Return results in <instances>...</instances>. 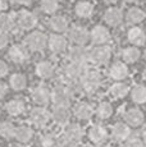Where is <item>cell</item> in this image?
<instances>
[{"label": "cell", "instance_id": "8fae6325", "mask_svg": "<svg viewBox=\"0 0 146 147\" xmlns=\"http://www.w3.org/2000/svg\"><path fill=\"white\" fill-rule=\"evenodd\" d=\"M90 38L92 40V42L96 45H103L105 42H108L110 40V33L103 26H96L94 27V30L90 33Z\"/></svg>", "mask_w": 146, "mask_h": 147}, {"label": "cell", "instance_id": "e575fe53", "mask_svg": "<svg viewBox=\"0 0 146 147\" xmlns=\"http://www.w3.org/2000/svg\"><path fill=\"white\" fill-rule=\"evenodd\" d=\"M40 146L41 147H59V141L57 140V137L54 134L46 133L41 137Z\"/></svg>", "mask_w": 146, "mask_h": 147}, {"label": "cell", "instance_id": "484cf974", "mask_svg": "<svg viewBox=\"0 0 146 147\" xmlns=\"http://www.w3.org/2000/svg\"><path fill=\"white\" fill-rule=\"evenodd\" d=\"M113 137L117 141H126L130 137V128L123 123H117L113 127Z\"/></svg>", "mask_w": 146, "mask_h": 147}, {"label": "cell", "instance_id": "7c38bea8", "mask_svg": "<svg viewBox=\"0 0 146 147\" xmlns=\"http://www.w3.org/2000/svg\"><path fill=\"white\" fill-rule=\"evenodd\" d=\"M8 55H9L10 60L14 61L17 64L24 63V61L28 59V53H27V50L24 49L23 46H21V45H13L9 49V51H8Z\"/></svg>", "mask_w": 146, "mask_h": 147}, {"label": "cell", "instance_id": "30bf717a", "mask_svg": "<svg viewBox=\"0 0 146 147\" xmlns=\"http://www.w3.org/2000/svg\"><path fill=\"white\" fill-rule=\"evenodd\" d=\"M32 98L36 104L39 105H47L51 100V94H50L49 88L46 86H37L35 90L32 91Z\"/></svg>", "mask_w": 146, "mask_h": 147}, {"label": "cell", "instance_id": "74e56055", "mask_svg": "<svg viewBox=\"0 0 146 147\" xmlns=\"http://www.w3.org/2000/svg\"><path fill=\"white\" fill-rule=\"evenodd\" d=\"M124 147H145V143L141 138L139 137H128L126 140V143H124Z\"/></svg>", "mask_w": 146, "mask_h": 147}, {"label": "cell", "instance_id": "9c48e42d", "mask_svg": "<svg viewBox=\"0 0 146 147\" xmlns=\"http://www.w3.org/2000/svg\"><path fill=\"white\" fill-rule=\"evenodd\" d=\"M69 59L73 63H78V64H83L86 65V63L90 60V53L85 47H82L81 45L72 47L69 51Z\"/></svg>", "mask_w": 146, "mask_h": 147}, {"label": "cell", "instance_id": "f1b7e54d", "mask_svg": "<svg viewBox=\"0 0 146 147\" xmlns=\"http://www.w3.org/2000/svg\"><path fill=\"white\" fill-rule=\"evenodd\" d=\"M9 83H10V87H12L14 91H22V90L26 88L27 80H26V77H24L23 74L17 73V74H13L12 77H10Z\"/></svg>", "mask_w": 146, "mask_h": 147}, {"label": "cell", "instance_id": "603a6c76", "mask_svg": "<svg viewBox=\"0 0 146 147\" xmlns=\"http://www.w3.org/2000/svg\"><path fill=\"white\" fill-rule=\"evenodd\" d=\"M33 136V132L32 129L30 128V127L27 125H21V127H17L16 128V140L18 141V142L21 143H27L31 141V138H32Z\"/></svg>", "mask_w": 146, "mask_h": 147}, {"label": "cell", "instance_id": "4fadbf2b", "mask_svg": "<svg viewBox=\"0 0 146 147\" xmlns=\"http://www.w3.org/2000/svg\"><path fill=\"white\" fill-rule=\"evenodd\" d=\"M144 119H145L144 113L140 109H136V107L128 109L124 113V120L127 121V124H130L132 127H139L140 124H142Z\"/></svg>", "mask_w": 146, "mask_h": 147}, {"label": "cell", "instance_id": "681fc988", "mask_svg": "<svg viewBox=\"0 0 146 147\" xmlns=\"http://www.w3.org/2000/svg\"><path fill=\"white\" fill-rule=\"evenodd\" d=\"M85 147H96V146H92V145H86Z\"/></svg>", "mask_w": 146, "mask_h": 147}, {"label": "cell", "instance_id": "1f68e13d", "mask_svg": "<svg viewBox=\"0 0 146 147\" xmlns=\"http://www.w3.org/2000/svg\"><path fill=\"white\" fill-rule=\"evenodd\" d=\"M122 56H123V59H124V61H127V63H135V61H137L140 58V50L133 46L127 47V49L123 50Z\"/></svg>", "mask_w": 146, "mask_h": 147}, {"label": "cell", "instance_id": "2e32d148", "mask_svg": "<svg viewBox=\"0 0 146 147\" xmlns=\"http://www.w3.org/2000/svg\"><path fill=\"white\" fill-rule=\"evenodd\" d=\"M127 37H128V41H130L132 45H135V46H141L146 41L145 32L140 27H132L131 30L128 31Z\"/></svg>", "mask_w": 146, "mask_h": 147}, {"label": "cell", "instance_id": "ee69618b", "mask_svg": "<svg viewBox=\"0 0 146 147\" xmlns=\"http://www.w3.org/2000/svg\"><path fill=\"white\" fill-rule=\"evenodd\" d=\"M142 138L146 141V125L144 127V129H142Z\"/></svg>", "mask_w": 146, "mask_h": 147}, {"label": "cell", "instance_id": "d6a6232c", "mask_svg": "<svg viewBox=\"0 0 146 147\" xmlns=\"http://www.w3.org/2000/svg\"><path fill=\"white\" fill-rule=\"evenodd\" d=\"M112 114H113V107L109 102H101L97 106L96 115L100 119H108L112 117Z\"/></svg>", "mask_w": 146, "mask_h": 147}, {"label": "cell", "instance_id": "b9f144b4", "mask_svg": "<svg viewBox=\"0 0 146 147\" xmlns=\"http://www.w3.org/2000/svg\"><path fill=\"white\" fill-rule=\"evenodd\" d=\"M5 95H7V87H5V84L0 83V100H1Z\"/></svg>", "mask_w": 146, "mask_h": 147}, {"label": "cell", "instance_id": "ab89813d", "mask_svg": "<svg viewBox=\"0 0 146 147\" xmlns=\"http://www.w3.org/2000/svg\"><path fill=\"white\" fill-rule=\"evenodd\" d=\"M59 147H78L76 141H72L69 138H64L63 141L59 142Z\"/></svg>", "mask_w": 146, "mask_h": 147}, {"label": "cell", "instance_id": "f546056e", "mask_svg": "<svg viewBox=\"0 0 146 147\" xmlns=\"http://www.w3.org/2000/svg\"><path fill=\"white\" fill-rule=\"evenodd\" d=\"M145 17L146 16H145L144 10L139 9V8H132L127 13V21H128V23L136 24V23H140V22L144 21Z\"/></svg>", "mask_w": 146, "mask_h": 147}, {"label": "cell", "instance_id": "7bdbcfd3", "mask_svg": "<svg viewBox=\"0 0 146 147\" xmlns=\"http://www.w3.org/2000/svg\"><path fill=\"white\" fill-rule=\"evenodd\" d=\"M16 4H21V5H30L31 0H13Z\"/></svg>", "mask_w": 146, "mask_h": 147}, {"label": "cell", "instance_id": "6da1fadb", "mask_svg": "<svg viewBox=\"0 0 146 147\" xmlns=\"http://www.w3.org/2000/svg\"><path fill=\"white\" fill-rule=\"evenodd\" d=\"M101 83V74L97 70H86L78 81V88L86 94H94Z\"/></svg>", "mask_w": 146, "mask_h": 147}, {"label": "cell", "instance_id": "bcb514c9", "mask_svg": "<svg viewBox=\"0 0 146 147\" xmlns=\"http://www.w3.org/2000/svg\"><path fill=\"white\" fill-rule=\"evenodd\" d=\"M142 78H144V80L146 81V68L144 69V72H142Z\"/></svg>", "mask_w": 146, "mask_h": 147}, {"label": "cell", "instance_id": "4dcf8cb0", "mask_svg": "<svg viewBox=\"0 0 146 147\" xmlns=\"http://www.w3.org/2000/svg\"><path fill=\"white\" fill-rule=\"evenodd\" d=\"M128 92H130L128 86L127 84H124V83H120V82H118V83L113 84V86L110 87V95L113 96V97H116V98L124 97Z\"/></svg>", "mask_w": 146, "mask_h": 147}, {"label": "cell", "instance_id": "f907efd6", "mask_svg": "<svg viewBox=\"0 0 146 147\" xmlns=\"http://www.w3.org/2000/svg\"><path fill=\"white\" fill-rule=\"evenodd\" d=\"M17 147H28V146H24V145H21V146H17Z\"/></svg>", "mask_w": 146, "mask_h": 147}, {"label": "cell", "instance_id": "7402d4cb", "mask_svg": "<svg viewBox=\"0 0 146 147\" xmlns=\"http://www.w3.org/2000/svg\"><path fill=\"white\" fill-rule=\"evenodd\" d=\"M36 74L40 78H51L54 74V65L50 61H40L36 65Z\"/></svg>", "mask_w": 146, "mask_h": 147}, {"label": "cell", "instance_id": "c3c4849f", "mask_svg": "<svg viewBox=\"0 0 146 147\" xmlns=\"http://www.w3.org/2000/svg\"><path fill=\"white\" fill-rule=\"evenodd\" d=\"M126 1H128V3H133V1H136V0H126Z\"/></svg>", "mask_w": 146, "mask_h": 147}, {"label": "cell", "instance_id": "52a82bcc", "mask_svg": "<svg viewBox=\"0 0 146 147\" xmlns=\"http://www.w3.org/2000/svg\"><path fill=\"white\" fill-rule=\"evenodd\" d=\"M17 23L22 30H32L33 27L37 24V18L35 17V14L27 10H22L18 13L17 17Z\"/></svg>", "mask_w": 146, "mask_h": 147}, {"label": "cell", "instance_id": "ffe728a7", "mask_svg": "<svg viewBox=\"0 0 146 147\" xmlns=\"http://www.w3.org/2000/svg\"><path fill=\"white\" fill-rule=\"evenodd\" d=\"M104 19L105 22L109 24V26H119L122 23V19H123V16H122V12L117 8H112V9H108L104 14Z\"/></svg>", "mask_w": 146, "mask_h": 147}, {"label": "cell", "instance_id": "83f0119b", "mask_svg": "<svg viewBox=\"0 0 146 147\" xmlns=\"http://www.w3.org/2000/svg\"><path fill=\"white\" fill-rule=\"evenodd\" d=\"M94 12V7L89 1H80L76 5V14L81 18H89Z\"/></svg>", "mask_w": 146, "mask_h": 147}, {"label": "cell", "instance_id": "7a4b0ae2", "mask_svg": "<svg viewBox=\"0 0 146 147\" xmlns=\"http://www.w3.org/2000/svg\"><path fill=\"white\" fill-rule=\"evenodd\" d=\"M72 96H73L72 86H69V84H64V83H59V84L55 86V88L53 90L51 100L54 101V104L57 106L68 107L69 105H71Z\"/></svg>", "mask_w": 146, "mask_h": 147}, {"label": "cell", "instance_id": "f6af8a7d", "mask_svg": "<svg viewBox=\"0 0 146 147\" xmlns=\"http://www.w3.org/2000/svg\"><path fill=\"white\" fill-rule=\"evenodd\" d=\"M3 9H4V1H3V0H0V12H1Z\"/></svg>", "mask_w": 146, "mask_h": 147}, {"label": "cell", "instance_id": "836d02e7", "mask_svg": "<svg viewBox=\"0 0 146 147\" xmlns=\"http://www.w3.org/2000/svg\"><path fill=\"white\" fill-rule=\"evenodd\" d=\"M16 134V127L13 125L10 121H4V123L0 124V136L7 140L14 137Z\"/></svg>", "mask_w": 146, "mask_h": 147}, {"label": "cell", "instance_id": "4316f807", "mask_svg": "<svg viewBox=\"0 0 146 147\" xmlns=\"http://www.w3.org/2000/svg\"><path fill=\"white\" fill-rule=\"evenodd\" d=\"M131 98L136 104H145L146 102V87L137 84L132 88L131 91Z\"/></svg>", "mask_w": 146, "mask_h": 147}, {"label": "cell", "instance_id": "5b68a950", "mask_svg": "<svg viewBox=\"0 0 146 147\" xmlns=\"http://www.w3.org/2000/svg\"><path fill=\"white\" fill-rule=\"evenodd\" d=\"M85 72H86V69L83 64L73 63V61H71V64L66 65V68H64V74L72 82H78L82 78V76L85 74Z\"/></svg>", "mask_w": 146, "mask_h": 147}, {"label": "cell", "instance_id": "d4e9b609", "mask_svg": "<svg viewBox=\"0 0 146 147\" xmlns=\"http://www.w3.org/2000/svg\"><path fill=\"white\" fill-rule=\"evenodd\" d=\"M49 26L55 32H64L68 28V21L62 16H55L49 21Z\"/></svg>", "mask_w": 146, "mask_h": 147}, {"label": "cell", "instance_id": "e0dca14e", "mask_svg": "<svg viewBox=\"0 0 146 147\" xmlns=\"http://www.w3.org/2000/svg\"><path fill=\"white\" fill-rule=\"evenodd\" d=\"M64 136L66 138H69L72 141H76V142H80L82 140L83 136V131L78 124L76 123H71V124H66V128H64Z\"/></svg>", "mask_w": 146, "mask_h": 147}, {"label": "cell", "instance_id": "ba28073f", "mask_svg": "<svg viewBox=\"0 0 146 147\" xmlns=\"http://www.w3.org/2000/svg\"><path fill=\"white\" fill-rule=\"evenodd\" d=\"M68 37H69V40H71L72 42H74L76 45H81V46H83V45L89 41L90 35L85 28L76 26V27H72L71 30H69Z\"/></svg>", "mask_w": 146, "mask_h": 147}, {"label": "cell", "instance_id": "d6986e66", "mask_svg": "<svg viewBox=\"0 0 146 147\" xmlns=\"http://www.w3.org/2000/svg\"><path fill=\"white\" fill-rule=\"evenodd\" d=\"M74 115L76 118H78L80 120H89L91 119L92 114H94V110L92 107L86 102H78L77 105L74 106Z\"/></svg>", "mask_w": 146, "mask_h": 147}, {"label": "cell", "instance_id": "8d00e7d4", "mask_svg": "<svg viewBox=\"0 0 146 147\" xmlns=\"http://www.w3.org/2000/svg\"><path fill=\"white\" fill-rule=\"evenodd\" d=\"M58 1L57 0H43L41 1V8L45 13H54L58 9Z\"/></svg>", "mask_w": 146, "mask_h": 147}, {"label": "cell", "instance_id": "3957f363", "mask_svg": "<svg viewBox=\"0 0 146 147\" xmlns=\"http://www.w3.org/2000/svg\"><path fill=\"white\" fill-rule=\"evenodd\" d=\"M24 42H26V46L32 51H41L47 45V36L43 32L36 31V32L30 33L26 37Z\"/></svg>", "mask_w": 146, "mask_h": 147}, {"label": "cell", "instance_id": "5bb4252c", "mask_svg": "<svg viewBox=\"0 0 146 147\" xmlns=\"http://www.w3.org/2000/svg\"><path fill=\"white\" fill-rule=\"evenodd\" d=\"M106 137H108L106 131L101 125H99V124L92 125L89 131V138L91 140L92 143H95V145H101V143H104L106 140Z\"/></svg>", "mask_w": 146, "mask_h": 147}, {"label": "cell", "instance_id": "60d3db41", "mask_svg": "<svg viewBox=\"0 0 146 147\" xmlns=\"http://www.w3.org/2000/svg\"><path fill=\"white\" fill-rule=\"evenodd\" d=\"M8 70H9V68H8V64L5 63V61L0 60V77H4V76H7Z\"/></svg>", "mask_w": 146, "mask_h": 147}, {"label": "cell", "instance_id": "f35d334b", "mask_svg": "<svg viewBox=\"0 0 146 147\" xmlns=\"http://www.w3.org/2000/svg\"><path fill=\"white\" fill-rule=\"evenodd\" d=\"M8 42H9V36L7 35V32L0 31V50L4 49V47L8 45Z\"/></svg>", "mask_w": 146, "mask_h": 147}, {"label": "cell", "instance_id": "277c9868", "mask_svg": "<svg viewBox=\"0 0 146 147\" xmlns=\"http://www.w3.org/2000/svg\"><path fill=\"white\" fill-rule=\"evenodd\" d=\"M110 56H112L110 47L100 45V46L91 50V53H90V60H92L95 64H105L110 59Z\"/></svg>", "mask_w": 146, "mask_h": 147}, {"label": "cell", "instance_id": "44dd1931", "mask_svg": "<svg viewBox=\"0 0 146 147\" xmlns=\"http://www.w3.org/2000/svg\"><path fill=\"white\" fill-rule=\"evenodd\" d=\"M69 118H71V114L68 111V107H64V106H57L53 111V119L57 121L58 124L60 125H66L68 124Z\"/></svg>", "mask_w": 146, "mask_h": 147}, {"label": "cell", "instance_id": "816d5d0a", "mask_svg": "<svg viewBox=\"0 0 146 147\" xmlns=\"http://www.w3.org/2000/svg\"><path fill=\"white\" fill-rule=\"evenodd\" d=\"M145 59H146V51H145Z\"/></svg>", "mask_w": 146, "mask_h": 147}, {"label": "cell", "instance_id": "cb8c5ba5", "mask_svg": "<svg viewBox=\"0 0 146 147\" xmlns=\"http://www.w3.org/2000/svg\"><path fill=\"white\" fill-rule=\"evenodd\" d=\"M5 110H7V113L9 115H12V117H17V115L22 114L24 110V104L22 100H18V98H16V100H10L9 102L5 105Z\"/></svg>", "mask_w": 146, "mask_h": 147}, {"label": "cell", "instance_id": "9a60e30c", "mask_svg": "<svg viewBox=\"0 0 146 147\" xmlns=\"http://www.w3.org/2000/svg\"><path fill=\"white\" fill-rule=\"evenodd\" d=\"M47 45H49V49L54 54H60L66 50L67 40L60 35H53V36H50Z\"/></svg>", "mask_w": 146, "mask_h": 147}, {"label": "cell", "instance_id": "d590c367", "mask_svg": "<svg viewBox=\"0 0 146 147\" xmlns=\"http://www.w3.org/2000/svg\"><path fill=\"white\" fill-rule=\"evenodd\" d=\"M14 22H13L12 17L8 14H0V31L3 32H9L12 31Z\"/></svg>", "mask_w": 146, "mask_h": 147}, {"label": "cell", "instance_id": "8992f818", "mask_svg": "<svg viewBox=\"0 0 146 147\" xmlns=\"http://www.w3.org/2000/svg\"><path fill=\"white\" fill-rule=\"evenodd\" d=\"M50 118L51 117H50L49 111L43 109V107H36V109H33L31 111V121L36 127H40V128H43V127L49 124Z\"/></svg>", "mask_w": 146, "mask_h": 147}, {"label": "cell", "instance_id": "ac0fdd59", "mask_svg": "<svg viewBox=\"0 0 146 147\" xmlns=\"http://www.w3.org/2000/svg\"><path fill=\"white\" fill-rule=\"evenodd\" d=\"M127 74H128L127 67H126V64L120 63V61L114 63L113 65L110 67V69H109V76H110L113 80H116V81L124 80V78L127 77Z\"/></svg>", "mask_w": 146, "mask_h": 147}, {"label": "cell", "instance_id": "7dc6e473", "mask_svg": "<svg viewBox=\"0 0 146 147\" xmlns=\"http://www.w3.org/2000/svg\"><path fill=\"white\" fill-rule=\"evenodd\" d=\"M106 3H109V4H113V3H116L117 0H105Z\"/></svg>", "mask_w": 146, "mask_h": 147}]
</instances>
